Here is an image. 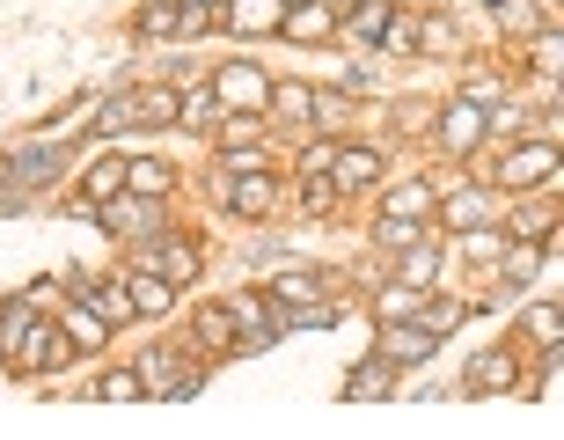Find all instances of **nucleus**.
I'll list each match as a JSON object with an SVG mask.
<instances>
[{
    "instance_id": "obj_1",
    "label": "nucleus",
    "mask_w": 564,
    "mask_h": 440,
    "mask_svg": "<svg viewBox=\"0 0 564 440\" xmlns=\"http://www.w3.org/2000/svg\"><path fill=\"white\" fill-rule=\"evenodd\" d=\"M213 104L228 110H242V118H264V104H272V74H264V66L257 60H235V66H220V74H213Z\"/></svg>"
},
{
    "instance_id": "obj_2",
    "label": "nucleus",
    "mask_w": 564,
    "mask_h": 440,
    "mask_svg": "<svg viewBox=\"0 0 564 440\" xmlns=\"http://www.w3.org/2000/svg\"><path fill=\"white\" fill-rule=\"evenodd\" d=\"M198 243H184V235H140V250H132V272H154L169 279V287H184V279H198Z\"/></svg>"
},
{
    "instance_id": "obj_3",
    "label": "nucleus",
    "mask_w": 564,
    "mask_h": 440,
    "mask_svg": "<svg viewBox=\"0 0 564 440\" xmlns=\"http://www.w3.org/2000/svg\"><path fill=\"white\" fill-rule=\"evenodd\" d=\"M96 221H104L118 243H132V235H162V198H147V191H110L104 206H96Z\"/></svg>"
},
{
    "instance_id": "obj_4",
    "label": "nucleus",
    "mask_w": 564,
    "mask_h": 440,
    "mask_svg": "<svg viewBox=\"0 0 564 440\" xmlns=\"http://www.w3.org/2000/svg\"><path fill=\"white\" fill-rule=\"evenodd\" d=\"M132 375H140V397H191V389L206 382L198 367H184V353H169V345H154Z\"/></svg>"
},
{
    "instance_id": "obj_5",
    "label": "nucleus",
    "mask_w": 564,
    "mask_h": 440,
    "mask_svg": "<svg viewBox=\"0 0 564 440\" xmlns=\"http://www.w3.org/2000/svg\"><path fill=\"white\" fill-rule=\"evenodd\" d=\"M235 309V345H242V353H264V345H279V301L272 293H242V301H228Z\"/></svg>"
},
{
    "instance_id": "obj_6",
    "label": "nucleus",
    "mask_w": 564,
    "mask_h": 440,
    "mask_svg": "<svg viewBox=\"0 0 564 440\" xmlns=\"http://www.w3.org/2000/svg\"><path fill=\"white\" fill-rule=\"evenodd\" d=\"M440 353V337L425 331L419 315H381V359H397V367H419V359Z\"/></svg>"
},
{
    "instance_id": "obj_7",
    "label": "nucleus",
    "mask_w": 564,
    "mask_h": 440,
    "mask_svg": "<svg viewBox=\"0 0 564 440\" xmlns=\"http://www.w3.org/2000/svg\"><path fill=\"white\" fill-rule=\"evenodd\" d=\"M66 359H74V345H66L59 323H30V331H22V345H15V367H22V375H52V367H66Z\"/></svg>"
},
{
    "instance_id": "obj_8",
    "label": "nucleus",
    "mask_w": 564,
    "mask_h": 440,
    "mask_svg": "<svg viewBox=\"0 0 564 440\" xmlns=\"http://www.w3.org/2000/svg\"><path fill=\"white\" fill-rule=\"evenodd\" d=\"M279 37H286V44H330L337 37V15L323 8V0H293L286 15H279Z\"/></svg>"
},
{
    "instance_id": "obj_9",
    "label": "nucleus",
    "mask_w": 564,
    "mask_h": 440,
    "mask_svg": "<svg viewBox=\"0 0 564 440\" xmlns=\"http://www.w3.org/2000/svg\"><path fill=\"white\" fill-rule=\"evenodd\" d=\"M440 140L455 147V154H469V147L484 140V104L477 96H455V104L440 110Z\"/></svg>"
},
{
    "instance_id": "obj_10",
    "label": "nucleus",
    "mask_w": 564,
    "mask_h": 440,
    "mask_svg": "<svg viewBox=\"0 0 564 440\" xmlns=\"http://www.w3.org/2000/svg\"><path fill=\"white\" fill-rule=\"evenodd\" d=\"M220 8H228V30L235 37H272L279 30V15H286V0H220Z\"/></svg>"
},
{
    "instance_id": "obj_11",
    "label": "nucleus",
    "mask_w": 564,
    "mask_h": 440,
    "mask_svg": "<svg viewBox=\"0 0 564 440\" xmlns=\"http://www.w3.org/2000/svg\"><path fill=\"white\" fill-rule=\"evenodd\" d=\"M228 206L242 213V221H264V213H272V176H264V169H228Z\"/></svg>"
},
{
    "instance_id": "obj_12",
    "label": "nucleus",
    "mask_w": 564,
    "mask_h": 440,
    "mask_svg": "<svg viewBox=\"0 0 564 440\" xmlns=\"http://www.w3.org/2000/svg\"><path fill=\"white\" fill-rule=\"evenodd\" d=\"M535 176H557V140H543V147H513L506 154V169H499V184H535Z\"/></svg>"
},
{
    "instance_id": "obj_13",
    "label": "nucleus",
    "mask_w": 564,
    "mask_h": 440,
    "mask_svg": "<svg viewBox=\"0 0 564 440\" xmlns=\"http://www.w3.org/2000/svg\"><path fill=\"white\" fill-rule=\"evenodd\" d=\"M59 331H66V345H74V353H104L110 323L96 315V301H74V309H59Z\"/></svg>"
},
{
    "instance_id": "obj_14",
    "label": "nucleus",
    "mask_w": 564,
    "mask_h": 440,
    "mask_svg": "<svg viewBox=\"0 0 564 440\" xmlns=\"http://www.w3.org/2000/svg\"><path fill=\"white\" fill-rule=\"evenodd\" d=\"M389 0H352L345 8V22H337V37H352V44H381V30H389Z\"/></svg>"
},
{
    "instance_id": "obj_15",
    "label": "nucleus",
    "mask_w": 564,
    "mask_h": 440,
    "mask_svg": "<svg viewBox=\"0 0 564 440\" xmlns=\"http://www.w3.org/2000/svg\"><path fill=\"white\" fill-rule=\"evenodd\" d=\"M375 176H381L375 147H337V154H330V184L337 191H359V184H375Z\"/></svg>"
},
{
    "instance_id": "obj_16",
    "label": "nucleus",
    "mask_w": 564,
    "mask_h": 440,
    "mask_svg": "<svg viewBox=\"0 0 564 440\" xmlns=\"http://www.w3.org/2000/svg\"><path fill=\"white\" fill-rule=\"evenodd\" d=\"M132 118H147V126H184V88H140L132 96Z\"/></svg>"
},
{
    "instance_id": "obj_17",
    "label": "nucleus",
    "mask_w": 564,
    "mask_h": 440,
    "mask_svg": "<svg viewBox=\"0 0 564 440\" xmlns=\"http://www.w3.org/2000/svg\"><path fill=\"white\" fill-rule=\"evenodd\" d=\"M484 213H491V191L462 184V191H447V206H440V221H447V228H484Z\"/></svg>"
},
{
    "instance_id": "obj_18",
    "label": "nucleus",
    "mask_w": 564,
    "mask_h": 440,
    "mask_svg": "<svg viewBox=\"0 0 564 440\" xmlns=\"http://www.w3.org/2000/svg\"><path fill=\"white\" fill-rule=\"evenodd\" d=\"M462 389H469V397H506V389H513V359H506V353H484L477 367H469V382H462Z\"/></svg>"
},
{
    "instance_id": "obj_19",
    "label": "nucleus",
    "mask_w": 564,
    "mask_h": 440,
    "mask_svg": "<svg viewBox=\"0 0 564 440\" xmlns=\"http://www.w3.org/2000/svg\"><path fill=\"white\" fill-rule=\"evenodd\" d=\"M110 191H126V154H104V162H96V169L82 176V206L96 213V206L110 198Z\"/></svg>"
},
{
    "instance_id": "obj_20",
    "label": "nucleus",
    "mask_w": 564,
    "mask_h": 440,
    "mask_svg": "<svg viewBox=\"0 0 564 440\" xmlns=\"http://www.w3.org/2000/svg\"><path fill=\"white\" fill-rule=\"evenodd\" d=\"M52 169H59V154H52V147H22V154H8L0 184H44Z\"/></svg>"
},
{
    "instance_id": "obj_21",
    "label": "nucleus",
    "mask_w": 564,
    "mask_h": 440,
    "mask_svg": "<svg viewBox=\"0 0 564 440\" xmlns=\"http://www.w3.org/2000/svg\"><path fill=\"white\" fill-rule=\"evenodd\" d=\"M126 191L169 198V191H176V169H169V162H154V154H140V162H126Z\"/></svg>"
},
{
    "instance_id": "obj_22",
    "label": "nucleus",
    "mask_w": 564,
    "mask_h": 440,
    "mask_svg": "<svg viewBox=\"0 0 564 440\" xmlns=\"http://www.w3.org/2000/svg\"><path fill=\"white\" fill-rule=\"evenodd\" d=\"M126 287H132V315H169V301H176V287L154 272H126Z\"/></svg>"
},
{
    "instance_id": "obj_23",
    "label": "nucleus",
    "mask_w": 564,
    "mask_h": 440,
    "mask_svg": "<svg viewBox=\"0 0 564 440\" xmlns=\"http://www.w3.org/2000/svg\"><path fill=\"white\" fill-rule=\"evenodd\" d=\"M389 389H397V375H389V367H367V359H359L352 375H345V404H367V397H389Z\"/></svg>"
},
{
    "instance_id": "obj_24",
    "label": "nucleus",
    "mask_w": 564,
    "mask_h": 440,
    "mask_svg": "<svg viewBox=\"0 0 564 440\" xmlns=\"http://www.w3.org/2000/svg\"><path fill=\"white\" fill-rule=\"evenodd\" d=\"M37 323V309L30 301H0V359H15V345H22V331Z\"/></svg>"
},
{
    "instance_id": "obj_25",
    "label": "nucleus",
    "mask_w": 564,
    "mask_h": 440,
    "mask_svg": "<svg viewBox=\"0 0 564 440\" xmlns=\"http://www.w3.org/2000/svg\"><path fill=\"white\" fill-rule=\"evenodd\" d=\"M381 213H397V221H419V213H433V184H397L389 198H381Z\"/></svg>"
},
{
    "instance_id": "obj_26",
    "label": "nucleus",
    "mask_w": 564,
    "mask_h": 440,
    "mask_svg": "<svg viewBox=\"0 0 564 440\" xmlns=\"http://www.w3.org/2000/svg\"><path fill=\"white\" fill-rule=\"evenodd\" d=\"M198 337H206L213 353H235V309L220 301V309H198Z\"/></svg>"
},
{
    "instance_id": "obj_27",
    "label": "nucleus",
    "mask_w": 564,
    "mask_h": 440,
    "mask_svg": "<svg viewBox=\"0 0 564 440\" xmlns=\"http://www.w3.org/2000/svg\"><path fill=\"white\" fill-rule=\"evenodd\" d=\"M88 397H104V404H132V397H140V375H132V367H110V375L88 382Z\"/></svg>"
},
{
    "instance_id": "obj_28",
    "label": "nucleus",
    "mask_w": 564,
    "mask_h": 440,
    "mask_svg": "<svg viewBox=\"0 0 564 440\" xmlns=\"http://www.w3.org/2000/svg\"><path fill=\"white\" fill-rule=\"evenodd\" d=\"M411 315H419V323H425L433 337H447V331H455V323H462L469 309H462V301H425V293H419V309H411Z\"/></svg>"
},
{
    "instance_id": "obj_29",
    "label": "nucleus",
    "mask_w": 564,
    "mask_h": 440,
    "mask_svg": "<svg viewBox=\"0 0 564 440\" xmlns=\"http://www.w3.org/2000/svg\"><path fill=\"white\" fill-rule=\"evenodd\" d=\"M272 301H279V309H308V301H315V272H279Z\"/></svg>"
},
{
    "instance_id": "obj_30",
    "label": "nucleus",
    "mask_w": 564,
    "mask_h": 440,
    "mask_svg": "<svg viewBox=\"0 0 564 440\" xmlns=\"http://www.w3.org/2000/svg\"><path fill=\"white\" fill-rule=\"evenodd\" d=\"M433 272H440V250H403V287H433Z\"/></svg>"
},
{
    "instance_id": "obj_31",
    "label": "nucleus",
    "mask_w": 564,
    "mask_h": 440,
    "mask_svg": "<svg viewBox=\"0 0 564 440\" xmlns=\"http://www.w3.org/2000/svg\"><path fill=\"white\" fill-rule=\"evenodd\" d=\"M213 8H220V0H184V8H176V37H198L213 22Z\"/></svg>"
},
{
    "instance_id": "obj_32",
    "label": "nucleus",
    "mask_w": 564,
    "mask_h": 440,
    "mask_svg": "<svg viewBox=\"0 0 564 440\" xmlns=\"http://www.w3.org/2000/svg\"><path fill=\"white\" fill-rule=\"evenodd\" d=\"M126 126H140V118H132V96H118V104L96 118V132H88V140H110V132H126Z\"/></svg>"
},
{
    "instance_id": "obj_33",
    "label": "nucleus",
    "mask_w": 564,
    "mask_h": 440,
    "mask_svg": "<svg viewBox=\"0 0 564 440\" xmlns=\"http://www.w3.org/2000/svg\"><path fill=\"white\" fill-rule=\"evenodd\" d=\"M375 235L389 243V250H411V243H419V228H411V221H397V213H381V221H375Z\"/></svg>"
},
{
    "instance_id": "obj_34",
    "label": "nucleus",
    "mask_w": 564,
    "mask_h": 440,
    "mask_svg": "<svg viewBox=\"0 0 564 440\" xmlns=\"http://www.w3.org/2000/svg\"><path fill=\"white\" fill-rule=\"evenodd\" d=\"M381 44H389V52H419V22H411V15H389Z\"/></svg>"
},
{
    "instance_id": "obj_35",
    "label": "nucleus",
    "mask_w": 564,
    "mask_h": 440,
    "mask_svg": "<svg viewBox=\"0 0 564 440\" xmlns=\"http://www.w3.org/2000/svg\"><path fill=\"white\" fill-rule=\"evenodd\" d=\"M264 110H286V118H308V110H315V96H308V88H272V104H264Z\"/></svg>"
},
{
    "instance_id": "obj_36",
    "label": "nucleus",
    "mask_w": 564,
    "mask_h": 440,
    "mask_svg": "<svg viewBox=\"0 0 564 440\" xmlns=\"http://www.w3.org/2000/svg\"><path fill=\"white\" fill-rule=\"evenodd\" d=\"M140 37H176V8H140Z\"/></svg>"
},
{
    "instance_id": "obj_37",
    "label": "nucleus",
    "mask_w": 564,
    "mask_h": 440,
    "mask_svg": "<svg viewBox=\"0 0 564 440\" xmlns=\"http://www.w3.org/2000/svg\"><path fill=\"white\" fill-rule=\"evenodd\" d=\"M469 257H477V265H499V257H506V235H499V228L469 235Z\"/></svg>"
},
{
    "instance_id": "obj_38",
    "label": "nucleus",
    "mask_w": 564,
    "mask_h": 440,
    "mask_svg": "<svg viewBox=\"0 0 564 440\" xmlns=\"http://www.w3.org/2000/svg\"><path fill=\"white\" fill-rule=\"evenodd\" d=\"M419 309V287H389L381 293V315H411Z\"/></svg>"
},
{
    "instance_id": "obj_39",
    "label": "nucleus",
    "mask_w": 564,
    "mask_h": 440,
    "mask_svg": "<svg viewBox=\"0 0 564 440\" xmlns=\"http://www.w3.org/2000/svg\"><path fill=\"white\" fill-rule=\"evenodd\" d=\"M528 331H535V337H550V345H557V301H543V309H528Z\"/></svg>"
},
{
    "instance_id": "obj_40",
    "label": "nucleus",
    "mask_w": 564,
    "mask_h": 440,
    "mask_svg": "<svg viewBox=\"0 0 564 440\" xmlns=\"http://www.w3.org/2000/svg\"><path fill=\"white\" fill-rule=\"evenodd\" d=\"M330 198H337V184H330V176H315V184L301 191V206H308V213H330Z\"/></svg>"
},
{
    "instance_id": "obj_41",
    "label": "nucleus",
    "mask_w": 564,
    "mask_h": 440,
    "mask_svg": "<svg viewBox=\"0 0 564 440\" xmlns=\"http://www.w3.org/2000/svg\"><path fill=\"white\" fill-rule=\"evenodd\" d=\"M330 154H337L330 140H323V147H308V154H301V169H315V176H330Z\"/></svg>"
},
{
    "instance_id": "obj_42",
    "label": "nucleus",
    "mask_w": 564,
    "mask_h": 440,
    "mask_svg": "<svg viewBox=\"0 0 564 440\" xmlns=\"http://www.w3.org/2000/svg\"><path fill=\"white\" fill-rule=\"evenodd\" d=\"M345 8H352V0H345Z\"/></svg>"
}]
</instances>
